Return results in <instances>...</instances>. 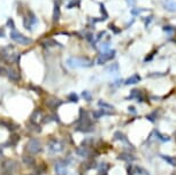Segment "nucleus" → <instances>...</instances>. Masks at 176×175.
Here are the masks:
<instances>
[{"label": "nucleus", "mask_w": 176, "mask_h": 175, "mask_svg": "<svg viewBox=\"0 0 176 175\" xmlns=\"http://www.w3.org/2000/svg\"><path fill=\"white\" fill-rule=\"evenodd\" d=\"M66 65L69 68H86V67H91L92 62L85 59V58H68L66 60Z\"/></svg>", "instance_id": "f257e3e1"}, {"label": "nucleus", "mask_w": 176, "mask_h": 175, "mask_svg": "<svg viewBox=\"0 0 176 175\" xmlns=\"http://www.w3.org/2000/svg\"><path fill=\"white\" fill-rule=\"evenodd\" d=\"M11 38L15 42V43L20 44V45H30L32 43V39L24 36L20 31H17L16 29H12L11 33Z\"/></svg>", "instance_id": "f03ea898"}, {"label": "nucleus", "mask_w": 176, "mask_h": 175, "mask_svg": "<svg viewBox=\"0 0 176 175\" xmlns=\"http://www.w3.org/2000/svg\"><path fill=\"white\" fill-rule=\"evenodd\" d=\"M116 55V51L115 50H105V51H100L99 57H98V60H97V63L98 65H103L107 61L114 59V57Z\"/></svg>", "instance_id": "7ed1b4c3"}, {"label": "nucleus", "mask_w": 176, "mask_h": 175, "mask_svg": "<svg viewBox=\"0 0 176 175\" xmlns=\"http://www.w3.org/2000/svg\"><path fill=\"white\" fill-rule=\"evenodd\" d=\"M37 23H38V20L32 13H29L27 16L23 19V27L28 30H32V28L37 26Z\"/></svg>", "instance_id": "20e7f679"}, {"label": "nucleus", "mask_w": 176, "mask_h": 175, "mask_svg": "<svg viewBox=\"0 0 176 175\" xmlns=\"http://www.w3.org/2000/svg\"><path fill=\"white\" fill-rule=\"evenodd\" d=\"M25 150L29 153H38L42 150V144H40V142H39L38 139L32 138V139H30L28 142L27 146H25Z\"/></svg>", "instance_id": "39448f33"}, {"label": "nucleus", "mask_w": 176, "mask_h": 175, "mask_svg": "<svg viewBox=\"0 0 176 175\" xmlns=\"http://www.w3.org/2000/svg\"><path fill=\"white\" fill-rule=\"evenodd\" d=\"M49 150L51 153H58L63 150V144L61 142H51L49 144Z\"/></svg>", "instance_id": "423d86ee"}, {"label": "nucleus", "mask_w": 176, "mask_h": 175, "mask_svg": "<svg viewBox=\"0 0 176 175\" xmlns=\"http://www.w3.org/2000/svg\"><path fill=\"white\" fill-rule=\"evenodd\" d=\"M61 104H62V101H61L60 99L55 98V97H50L49 99L45 100V105L47 107H50V108H56Z\"/></svg>", "instance_id": "0eeeda50"}, {"label": "nucleus", "mask_w": 176, "mask_h": 175, "mask_svg": "<svg viewBox=\"0 0 176 175\" xmlns=\"http://www.w3.org/2000/svg\"><path fill=\"white\" fill-rule=\"evenodd\" d=\"M164 7L169 12H176L175 0H164Z\"/></svg>", "instance_id": "6e6552de"}, {"label": "nucleus", "mask_w": 176, "mask_h": 175, "mask_svg": "<svg viewBox=\"0 0 176 175\" xmlns=\"http://www.w3.org/2000/svg\"><path fill=\"white\" fill-rule=\"evenodd\" d=\"M7 77L11 78L12 81H19V80H20V74H19L15 69L8 68V69H7Z\"/></svg>", "instance_id": "1a4fd4ad"}, {"label": "nucleus", "mask_w": 176, "mask_h": 175, "mask_svg": "<svg viewBox=\"0 0 176 175\" xmlns=\"http://www.w3.org/2000/svg\"><path fill=\"white\" fill-rule=\"evenodd\" d=\"M140 80H142L140 76H139L138 74H135V75H132V76L129 77L128 80H126L124 84H127V85H132V84H136V83H138Z\"/></svg>", "instance_id": "9d476101"}, {"label": "nucleus", "mask_w": 176, "mask_h": 175, "mask_svg": "<svg viewBox=\"0 0 176 175\" xmlns=\"http://www.w3.org/2000/svg\"><path fill=\"white\" fill-rule=\"evenodd\" d=\"M98 104H99V106L103 108V111H106L107 113H110V112L113 113V112H114V107H113L110 104H107V103H105V101H103V100H99Z\"/></svg>", "instance_id": "9b49d317"}, {"label": "nucleus", "mask_w": 176, "mask_h": 175, "mask_svg": "<svg viewBox=\"0 0 176 175\" xmlns=\"http://www.w3.org/2000/svg\"><path fill=\"white\" fill-rule=\"evenodd\" d=\"M60 15H61L60 8H59V5H58V2L55 1L54 11H53V21H54L55 23H56V22L59 21V19H60Z\"/></svg>", "instance_id": "f8f14e48"}, {"label": "nucleus", "mask_w": 176, "mask_h": 175, "mask_svg": "<svg viewBox=\"0 0 176 175\" xmlns=\"http://www.w3.org/2000/svg\"><path fill=\"white\" fill-rule=\"evenodd\" d=\"M55 170H56L59 174L66 175V166H65L63 163H61V161H59L58 164L55 165Z\"/></svg>", "instance_id": "ddd939ff"}, {"label": "nucleus", "mask_w": 176, "mask_h": 175, "mask_svg": "<svg viewBox=\"0 0 176 175\" xmlns=\"http://www.w3.org/2000/svg\"><path fill=\"white\" fill-rule=\"evenodd\" d=\"M4 167H5L6 170H8V172H13V170H14V167H15V164L9 160V161H6L5 164H4Z\"/></svg>", "instance_id": "4468645a"}, {"label": "nucleus", "mask_w": 176, "mask_h": 175, "mask_svg": "<svg viewBox=\"0 0 176 175\" xmlns=\"http://www.w3.org/2000/svg\"><path fill=\"white\" fill-rule=\"evenodd\" d=\"M117 70H119V63L117 62H114L113 65L108 66V68H107L108 73H116Z\"/></svg>", "instance_id": "2eb2a0df"}, {"label": "nucleus", "mask_w": 176, "mask_h": 175, "mask_svg": "<svg viewBox=\"0 0 176 175\" xmlns=\"http://www.w3.org/2000/svg\"><path fill=\"white\" fill-rule=\"evenodd\" d=\"M162 159H165V160H167V163L168 164H171L173 166H176V163H175V159L174 158H171V157H168V156H160Z\"/></svg>", "instance_id": "dca6fc26"}, {"label": "nucleus", "mask_w": 176, "mask_h": 175, "mask_svg": "<svg viewBox=\"0 0 176 175\" xmlns=\"http://www.w3.org/2000/svg\"><path fill=\"white\" fill-rule=\"evenodd\" d=\"M19 139H20V137L17 136V135H15V134H13L11 136V138H9L8 143H9V144H16V143L19 142Z\"/></svg>", "instance_id": "f3484780"}, {"label": "nucleus", "mask_w": 176, "mask_h": 175, "mask_svg": "<svg viewBox=\"0 0 176 175\" xmlns=\"http://www.w3.org/2000/svg\"><path fill=\"white\" fill-rule=\"evenodd\" d=\"M162 29H164V31H166V33H169V35L175 31V28L171 27V26H165Z\"/></svg>", "instance_id": "a211bd4d"}, {"label": "nucleus", "mask_w": 176, "mask_h": 175, "mask_svg": "<svg viewBox=\"0 0 176 175\" xmlns=\"http://www.w3.org/2000/svg\"><path fill=\"white\" fill-rule=\"evenodd\" d=\"M80 5V0H72V1H69V4L67 5V8H73V7H75V6Z\"/></svg>", "instance_id": "6ab92c4d"}, {"label": "nucleus", "mask_w": 176, "mask_h": 175, "mask_svg": "<svg viewBox=\"0 0 176 175\" xmlns=\"http://www.w3.org/2000/svg\"><path fill=\"white\" fill-rule=\"evenodd\" d=\"M82 97L85 99V100H91V99H92V97H91V93L89 92V91H86V90L82 92Z\"/></svg>", "instance_id": "aec40b11"}, {"label": "nucleus", "mask_w": 176, "mask_h": 175, "mask_svg": "<svg viewBox=\"0 0 176 175\" xmlns=\"http://www.w3.org/2000/svg\"><path fill=\"white\" fill-rule=\"evenodd\" d=\"M2 123V126L7 127L9 130H14L15 128H17V126H15V125H12V123H8V122H1Z\"/></svg>", "instance_id": "412c9836"}, {"label": "nucleus", "mask_w": 176, "mask_h": 175, "mask_svg": "<svg viewBox=\"0 0 176 175\" xmlns=\"http://www.w3.org/2000/svg\"><path fill=\"white\" fill-rule=\"evenodd\" d=\"M155 53H157V51H154V52H151L145 59H144V61H146V62H149V61H151V59H153V57L155 55Z\"/></svg>", "instance_id": "4be33fe9"}, {"label": "nucleus", "mask_w": 176, "mask_h": 175, "mask_svg": "<svg viewBox=\"0 0 176 175\" xmlns=\"http://www.w3.org/2000/svg\"><path fill=\"white\" fill-rule=\"evenodd\" d=\"M23 161H24L25 164H31L33 161V159L31 158V157H29V156H24V157H23Z\"/></svg>", "instance_id": "5701e85b"}, {"label": "nucleus", "mask_w": 176, "mask_h": 175, "mask_svg": "<svg viewBox=\"0 0 176 175\" xmlns=\"http://www.w3.org/2000/svg\"><path fill=\"white\" fill-rule=\"evenodd\" d=\"M69 100H72L74 103H76L77 100H78V97H77L76 93H72V94H69Z\"/></svg>", "instance_id": "b1692460"}, {"label": "nucleus", "mask_w": 176, "mask_h": 175, "mask_svg": "<svg viewBox=\"0 0 176 175\" xmlns=\"http://www.w3.org/2000/svg\"><path fill=\"white\" fill-rule=\"evenodd\" d=\"M7 69L5 67H0V76H7Z\"/></svg>", "instance_id": "393cba45"}, {"label": "nucleus", "mask_w": 176, "mask_h": 175, "mask_svg": "<svg viewBox=\"0 0 176 175\" xmlns=\"http://www.w3.org/2000/svg\"><path fill=\"white\" fill-rule=\"evenodd\" d=\"M110 29H112V30L114 31V33H121V30H120L119 28H116L115 26H113V24H110Z\"/></svg>", "instance_id": "a878e982"}, {"label": "nucleus", "mask_w": 176, "mask_h": 175, "mask_svg": "<svg viewBox=\"0 0 176 175\" xmlns=\"http://www.w3.org/2000/svg\"><path fill=\"white\" fill-rule=\"evenodd\" d=\"M100 11H101V13H103V15H104L105 17H107L108 16V14H107V12L105 11V7L103 4H100Z\"/></svg>", "instance_id": "bb28decb"}, {"label": "nucleus", "mask_w": 176, "mask_h": 175, "mask_svg": "<svg viewBox=\"0 0 176 175\" xmlns=\"http://www.w3.org/2000/svg\"><path fill=\"white\" fill-rule=\"evenodd\" d=\"M4 36H5V33H2V30L0 29V37H4Z\"/></svg>", "instance_id": "cd10ccee"}, {"label": "nucleus", "mask_w": 176, "mask_h": 175, "mask_svg": "<svg viewBox=\"0 0 176 175\" xmlns=\"http://www.w3.org/2000/svg\"><path fill=\"white\" fill-rule=\"evenodd\" d=\"M0 157H1V152H0Z\"/></svg>", "instance_id": "c85d7f7f"}]
</instances>
